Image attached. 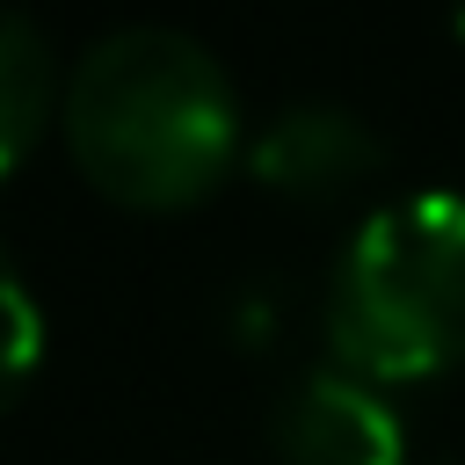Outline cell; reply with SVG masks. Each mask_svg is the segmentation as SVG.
<instances>
[{
	"mask_svg": "<svg viewBox=\"0 0 465 465\" xmlns=\"http://www.w3.org/2000/svg\"><path fill=\"white\" fill-rule=\"evenodd\" d=\"M58 124L73 167L131 211H182L211 196L240 153V94L225 65L196 36L153 22L87 44Z\"/></svg>",
	"mask_w": 465,
	"mask_h": 465,
	"instance_id": "1",
	"label": "cell"
},
{
	"mask_svg": "<svg viewBox=\"0 0 465 465\" xmlns=\"http://www.w3.org/2000/svg\"><path fill=\"white\" fill-rule=\"evenodd\" d=\"M327 349L371 385H414L465 356V196L378 203L327 276Z\"/></svg>",
	"mask_w": 465,
	"mask_h": 465,
	"instance_id": "2",
	"label": "cell"
},
{
	"mask_svg": "<svg viewBox=\"0 0 465 465\" xmlns=\"http://www.w3.org/2000/svg\"><path fill=\"white\" fill-rule=\"evenodd\" d=\"M283 465H407V429L385 392L356 371H305L276 400Z\"/></svg>",
	"mask_w": 465,
	"mask_h": 465,
	"instance_id": "3",
	"label": "cell"
},
{
	"mask_svg": "<svg viewBox=\"0 0 465 465\" xmlns=\"http://www.w3.org/2000/svg\"><path fill=\"white\" fill-rule=\"evenodd\" d=\"M247 160H254V182H262V189L320 203V196L363 189V182L378 174L385 145H378V131H371L356 109H341V102H291L283 116H269V131L254 138Z\"/></svg>",
	"mask_w": 465,
	"mask_h": 465,
	"instance_id": "4",
	"label": "cell"
},
{
	"mask_svg": "<svg viewBox=\"0 0 465 465\" xmlns=\"http://www.w3.org/2000/svg\"><path fill=\"white\" fill-rule=\"evenodd\" d=\"M51 109H65L51 44L29 15L0 7V182L36 153V138L51 131Z\"/></svg>",
	"mask_w": 465,
	"mask_h": 465,
	"instance_id": "5",
	"label": "cell"
},
{
	"mask_svg": "<svg viewBox=\"0 0 465 465\" xmlns=\"http://www.w3.org/2000/svg\"><path fill=\"white\" fill-rule=\"evenodd\" d=\"M36 349H44V320H36V298H29V283H22V269L0 240V407L29 385Z\"/></svg>",
	"mask_w": 465,
	"mask_h": 465,
	"instance_id": "6",
	"label": "cell"
},
{
	"mask_svg": "<svg viewBox=\"0 0 465 465\" xmlns=\"http://www.w3.org/2000/svg\"><path fill=\"white\" fill-rule=\"evenodd\" d=\"M458 36H465V0H458Z\"/></svg>",
	"mask_w": 465,
	"mask_h": 465,
	"instance_id": "7",
	"label": "cell"
}]
</instances>
